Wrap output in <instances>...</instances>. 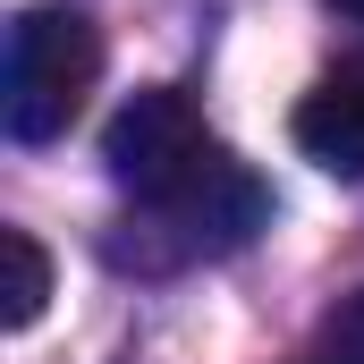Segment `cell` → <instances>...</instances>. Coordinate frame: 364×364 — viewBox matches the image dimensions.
<instances>
[{"mask_svg":"<svg viewBox=\"0 0 364 364\" xmlns=\"http://www.w3.org/2000/svg\"><path fill=\"white\" fill-rule=\"evenodd\" d=\"M102 161L110 178L136 195V220H144V272H170V263H203V255H229L263 229L272 195L263 178L203 127V110L178 85H144L119 102V119L102 127Z\"/></svg>","mask_w":364,"mask_h":364,"instance_id":"6da1fadb","label":"cell"},{"mask_svg":"<svg viewBox=\"0 0 364 364\" xmlns=\"http://www.w3.org/2000/svg\"><path fill=\"white\" fill-rule=\"evenodd\" d=\"M93 77H102V26L68 0L17 9L9 26V68H0V127L17 144H51L77 127Z\"/></svg>","mask_w":364,"mask_h":364,"instance_id":"7a4b0ae2","label":"cell"},{"mask_svg":"<svg viewBox=\"0 0 364 364\" xmlns=\"http://www.w3.org/2000/svg\"><path fill=\"white\" fill-rule=\"evenodd\" d=\"M288 127H296L305 161H322V170H339V178H364V60L339 68V77H322V85L296 102Z\"/></svg>","mask_w":364,"mask_h":364,"instance_id":"3957f363","label":"cell"},{"mask_svg":"<svg viewBox=\"0 0 364 364\" xmlns=\"http://www.w3.org/2000/svg\"><path fill=\"white\" fill-rule=\"evenodd\" d=\"M0 322L9 331H34V314H43V296H51V255L26 237V229H0Z\"/></svg>","mask_w":364,"mask_h":364,"instance_id":"277c9868","label":"cell"},{"mask_svg":"<svg viewBox=\"0 0 364 364\" xmlns=\"http://www.w3.org/2000/svg\"><path fill=\"white\" fill-rule=\"evenodd\" d=\"M296 364H364V288L356 296H339L322 322H314V339H305V356Z\"/></svg>","mask_w":364,"mask_h":364,"instance_id":"5b68a950","label":"cell"},{"mask_svg":"<svg viewBox=\"0 0 364 364\" xmlns=\"http://www.w3.org/2000/svg\"><path fill=\"white\" fill-rule=\"evenodd\" d=\"M339 9H348V17H364V0H339Z\"/></svg>","mask_w":364,"mask_h":364,"instance_id":"8992f818","label":"cell"}]
</instances>
